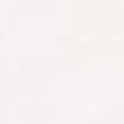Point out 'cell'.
Here are the masks:
<instances>
[]
</instances>
